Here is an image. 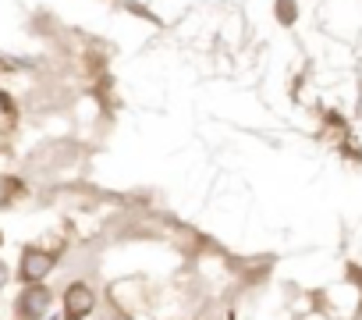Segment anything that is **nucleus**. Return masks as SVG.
<instances>
[{"instance_id":"f257e3e1","label":"nucleus","mask_w":362,"mask_h":320,"mask_svg":"<svg viewBox=\"0 0 362 320\" xmlns=\"http://www.w3.org/2000/svg\"><path fill=\"white\" fill-rule=\"evenodd\" d=\"M54 270H57V253L54 249L22 246V256H18V267H15V278L22 285H47V278Z\"/></svg>"},{"instance_id":"f03ea898","label":"nucleus","mask_w":362,"mask_h":320,"mask_svg":"<svg viewBox=\"0 0 362 320\" xmlns=\"http://www.w3.org/2000/svg\"><path fill=\"white\" fill-rule=\"evenodd\" d=\"M54 306V292L47 285H22L15 295V316L18 320H47Z\"/></svg>"},{"instance_id":"7ed1b4c3","label":"nucleus","mask_w":362,"mask_h":320,"mask_svg":"<svg viewBox=\"0 0 362 320\" xmlns=\"http://www.w3.org/2000/svg\"><path fill=\"white\" fill-rule=\"evenodd\" d=\"M96 309V288L89 281H71L61 292V320H86Z\"/></svg>"},{"instance_id":"20e7f679","label":"nucleus","mask_w":362,"mask_h":320,"mask_svg":"<svg viewBox=\"0 0 362 320\" xmlns=\"http://www.w3.org/2000/svg\"><path fill=\"white\" fill-rule=\"evenodd\" d=\"M277 15L284 22H295V4H291V0H277Z\"/></svg>"},{"instance_id":"39448f33","label":"nucleus","mask_w":362,"mask_h":320,"mask_svg":"<svg viewBox=\"0 0 362 320\" xmlns=\"http://www.w3.org/2000/svg\"><path fill=\"white\" fill-rule=\"evenodd\" d=\"M8 285H11V267H8L4 260H0V292H4Z\"/></svg>"},{"instance_id":"423d86ee","label":"nucleus","mask_w":362,"mask_h":320,"mask_svg":"<svg viewBox=\"0 0 362 320\" xmlns=\"http://www.w3.org/2000/svg\"><path fill=\"white\" fill-rule=\"evenodd\" d=\"M0 114H15V103H11V96L0 89Z\"/></svg>"},{"instance_id":"0eeeda50","label":"nucleus","mask_w":362,"mask_h":320,"mask_svg":"<svg viewBox=\"0 0 362 320\" xmlns=\"http://www.w3.org/2000/svg\"><path fill=\"white\" fill-rule=\"evenodd\" d=\"M0 246H4V232H0Z\"/></svg>"},{"instance_id":"6e6552de","label":"nucleus","mask_w":362,"mask_h":320,"mask_svg":"<svg viewBox=\"0 0 362 320\" xmlns=\"http://www.w3.org/2000/svg\"><path fill=\"white\" fill-rule=\"evenodd\" d=\"M15 320H18V316H15Z\"/></svg>"}]
</instances>
